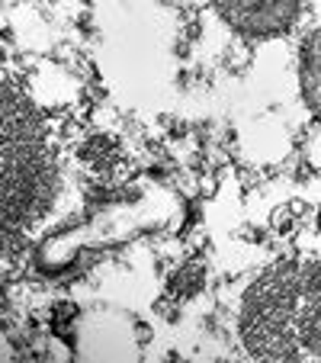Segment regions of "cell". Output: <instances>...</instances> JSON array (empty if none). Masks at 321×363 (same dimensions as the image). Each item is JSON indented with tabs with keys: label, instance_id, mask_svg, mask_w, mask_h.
Instances as JSON below:
<instances>
[{
	"label": "cell",
	"instance_id": "1",
	"mask_svg": "<svg viewBox=\"0 0 321 363\" xmlns=\"http://www.w3.org/2000/svg\"><path fill=\"white\" fill-rule=\"evenodd\" d=\"M241 344L257 360L321 363V261L289 257L241 299Z\"/></svg>",
	"mask_w": 321,
	"mask_h": 363
},
{
	"label": "cell",
	"instance_id": "2",
	"mask_svg": "<svg viewBox=\"0 0 321 363\" xmlns=\"http://www.w3.org/2000/svg\"><path fill=\"white\" fill-rule=\"evenodd\" d=\"M58 155L35 103L13 81L0 84V219L4 247L35 228L58 196Z\"/></svg>",
	"mask_w": 321,
	"mask_h": 363
},
{
	"label": "cell",
	"instance_id": "3",
	"mask_svg": "<svg viewBox=\"0 0 321 363\" xmlns=\"http://www.w3.org/2000/svg\"><path fill=\"white\" fill-rule=\"evenodd\" d=\"M225 26L251 39H270L293 29L302 0H212Z\"/></svg>",
	"mask_w": 321,
	"mask_h": 363
},
{
	"label": "cell",
	"instance_id": "4",
	"mask_svg": "<svg viewBox=\"0 0 321 363\" xmlns=\"http://www.w3.org/2000/svg\"><path fill=\"white\" fill-rule=\"evenodd\" d=\"M299 90L312 116L321 123V29H312L299 48Z\"/></svg>",
	"mask_w": 321,
	"mask_h": 363
},
{
	"label": "cell",
	"instance_id": "5",
	"mask_svg": "<svg viewBox=\"0 0 321 363\" xmlns=\"http://www.w3.org/2000/svg\"><path fill=\"white\" fill-rule=\"evenodd\" d=\"M305 155H308V164H315L321 171V132H315L305 145Z\"/></svg>",
	"mask_w": 321,
	"mask_h": 363
},
{
	"label": "cell",
	"instance_id": "6",
	"mask_svg": "<svg viewBox=\"0 0 321 363\" xmlns=\"http://www.w3.org/2000/svg\"><path fill=\"white\" fill-rule=\"evenodd\" d=\"M318 228H321V209H318Z\"/></svg>",
	"mask_w": 321,
	"mask_h": 363
}]
</instances>
